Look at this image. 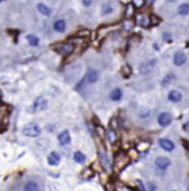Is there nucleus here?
<instances>
[{"label":"nucleus","mask_w":189,"mask_h":191,"mask_svg":"<svg viewBox=\"0 0 189 191\" xmlns=\"http://www.w3.org/2000/svg\"><path fill=\"white\" fill-rule=\"evenodd\" d=\"M42 130L41 127L36 124H28L23 128V134L28 137H37L41 135Z\"/></svg>","instance_id":"f257e3e1"},{"label":"nucleus","mask_w":189,"mask_h":191,"mask_svg":"<svg viewBox=\"0 0 189 191\" xmlns=\"http://www.w3.org/2000/svg\"><path fill=\"white\" fill-rule=\"evenodd\" d=\"M155 64H157V60L155 59L151 60V61H148V62H144V63H142V64L139 66L140 73L141 74H149L151 71L154 69Z\"/></svg>","instance_id":"f03ea898"},{"label":"nucleus","mask_w":189,"mask_h":191,"mask_svg":"<svg viewBox=\"0 0 189 191\" xmlns=\"http://www.w3.org/2000/svg\"><path fill=\"white\" fill-rule=\"evenodd\" d=\"M46 108H47V101L44 98L39 97L35 99L30 110H32V111H39V110H44V109H46Z\"/></svg>","instance_id":"7ed1b4c3"},{"label":"nucleus","mask_w":189,"mask_h":191,"mask_svg":"<svg viewBox=\"0 0 189 191\" xmlns=\"http://www.w3.org/2000/svg\"><path fill=\"white\" fill-rule=\"evenodd\" d=\"M171 121H172L171 115L168 114V112H162V114H160V116L158 117V123H159L162 127L170 125Z\"/></svg>","instance_id":"20e7f679"},{"label":"nucleus","mask_w":189,"mask_h":191,"mask_svg":"<svg viewBox=\"0 0 189 191\" xmlns=\"http://www.w3.org/2000/svg\"><path fill=\"white\" fill-rule=\"evenodd\" d=\"M74 46L72 44H61L56 47V52H59L62 55H69L73 52Z\"/></svg>","instance_id":"39448f33"},{"label":"nucleus","mask_w":189,"mask_h":191,"mask_svg":"<svg viewBox=\"0 0 189 191\" xmlns=\"http://www.w3.org/2000/svg\"><path fill=\"white\" fill-rule=\"evenodd\" d=\"M98 76H99V74H98L97 71L94 70V69H89V70L87 71L85 80H86L87 83H94L98 80Z\"/></svg>","instance_id":"423d86ee"},{"label":"nucleus","mask_w":189,"mask_h":191,"mask_svg":"<svg viewBox=\"0 0 189 191\" xmlns=\"http://www.w3.org/2000/svg\"><path fill=\"white\" fill-rule=\"evenodd\" d=\"M159 144L161 148H163L167 152H172L174 150V144L170 139H167V138H161L159 141Z\"/></svg>","instance_id":"0eeeda50"},{"label":"nucleus","mask_w":189,"mask_h":191,"mask_svg":"<svg viewBox=\"0 0 189 191\" xmlns=\"http://www.w3.org/2000/svg\"><path fill=\"white\" fill-rule=\"evenodd\" d=\"M187 61V56L185 53L182 52H177V53L174 54L173 56V63L174 65H177V66H180V65L185 64Z\"/></svg>","instance_id":"6e6552de"},{"label":"nucleus","mask_w":189,"mask_h":191,"mask_svg":"<svg viewBox=\"0 0 189 191\" xmlns=\"http://www.w3.org/2000/svg\"><path fill=\"white\" fill-rule=\"evenodd\" d=\"M171 164V162L168 157H164V156H159L155 159V165L160 169H167L169 165Z\"/></svg>","instance_id":"1a4fd4ad"},{"label":"nucleus","mask_w":189,"mask_h":191,"mask_svg":"<svg viewBox=\"0 0 189 191\" xmlns=\"http://www.w3.org/2000/svg\"><path fill=\"white\" fill-rule=\"evenodd\" d=\"M58 139H59V143L61 145H68L71 142V136L68 130H63L61 134H59Z\"/></svg>","instance_id":"9d476101"},{"label":"nucleus","mask_w":189,"mask_h":191,"mask_svg":"<svg viewBox=\"0 0 189 191\" xmlns=\"http://www.w3.org/2000/svg\"><path fill=\"white\" fill-rule=\"evenodd\" d=\"M47 162L50 165H58L60 163V155L56 152H52L47 156Z\"/></svg>","instance_id":"9b49d317"},{"label":"nucleus","mask_w":189,"mask_h":191,"mask_svg":"<svg viewBox=\"0 0 189 191\" xmlns=\"http://www.w3.org/2000/svg\"><path fill=\"white\" fill-rule=\"evenodd\" d=\"M168 98L170 101H172V102H179V101L182 99V94L179 91H177V90H172V91H170V93H169Z\"/></svg>","instance_id":"f8f14e48"},{"label":"nucleus","mask_w":189,"mask_h":191,"mask_svg":"<svg viewBox=\"0 0 189 191\" xmlns=\"http://www.w3.org/2000/svg\"><path fill=\"white\" fill-rule=\"evenodd\" d=\"M122 96H123V92H122V90L119 88L113 89V91L110 92V94H109L110 99H112L113 101H118V100H121Z\"/></svg>","instance_id":"ddd939ff"},{"label":"nucleus","mask_w":189,"mask_h":191,"mask_svg":"<svg viewBox=\"0 0 189 191\" xmlns=\"http://www.w3.org/2000/svg\"><path fill=\"white\" fill-rule=\"evenodd\" d=\"M54 30L59 33H63L65 30V21L63 19H59L54 23Z\"/></svg>","instance_id":"4468645a"},{"label":"nucleus","mask_w":189,"mask_h":191,"mask_svg":"<svg viewBox=\"0 0 189 191\" xmlns=\"http://www.w3.org/2000/svg\"><path fill=\"white\" fill-rule=\"evenodd\" d=\"M23 191H39V185L34 181H30L24 185Z\"/></svg>","instance_id":"2eb2a0df"},{"label":"nucleus","mask_w":189,"mask_h":191,"mask_svg":"<svg viewBox=\"0 0 189 191\" xmlns=\"http://www.w3.org/2000/svg\"><path fill=\"white\" fill-rule=\"evenodd\" d=\"M178 14L181 16H186L189 14V3H182L178 7Z\"/></svg>","instance_id":"dca6fc26"},{"label":"nucleus","mask_w":189,"mask_h":191,"mask_svg":"<svg viewBox=\"0 0 189 191\" xmlns=\"http://www.w3.org/2000/svg\"><path fill=\"white\" fill-rule=\"evenodd\" d=\"M37 9H39V11L41 12V14H43V15H45V16L51 15V9L47 6H45L44 3H39V5H37Z\"/></svg>","instance_id":"f3484780"},{"label":"nucleus","mask_w":189,"mask_h":191,"mask_svg":"<svg viewBox=\"0 0 189 191\" xmlns=\"http://www.w3.org/2000/svg\"><path fill=\"white\" fill-rule=\"evenodd\" d=\"M73 159H74V161L77 162V163H83V162H85V160H86V156H85V154H83V153L77 151V152L73 154Z\"/></svg>","instance_id":"a211bd4d"},{"label":"nucleus","mask_w":189,"mask_h":191,"mask_svg":"<svg viewBox=\"0 0 189 191\" xmlns=\"http://www.w3.org/2000/svg\"><path fill=\"white\" fill-rule=\"evenodd\" d=\"M27 41H28V43H30L32 46H36V45H39V37H36L35 35H32V34H30V35H27Z\"/></svg>","instance_id":"6ab92c4d"},{"label":"nucleus","mask_w":189,"mask_h":191,"mask_svg":"<svg viewBox=\"0 0 189 191\" xmlns=\"http://www.w3.org/2000/svg\"><path fill=\"white\" fill-rule=\"evenodd\" d=\"M139 24L143 27L150 26V18L145 17V16H140L139 17Z\"/></svg>","instance_id":"aec40b11"},{"label":"nucleus","mask_w":189,"mask_h":191,"mask_svg":"<svg viewBox=\"0 0 189 191\" xmlns=\"http://www.w3.org/2000/svg\"><path fill=\"white\" fill-rule=\"evenodd\" d=\"M107 137H108V141L110 143H115L116 139H117V135H116V132L114 130H110L107 132Z\"/></svg>","instance_id":"412c9836"},{"label":"nucleus","mask_w":189,"mask_h":191,"mask_svg":"<svg viewBox=\"0 0 189 191\" xmlns=\"http://www.w3.org/2000/svg\"><path fill=\"white\" fill-rule=\"evenodd\" d=\"M150 114H151L150 109L146 108V107H142V108L140 109V111H139V116H140L141 118H146V117H149V116H150Z\"/></svg>","instance_id":"4be33fe9"},{"label":"nucleus","mask_w":189,"mask_h":191,"mask_svg":"<svg viewBox=\"0 0 189 191\" xmlns=\"http://www.w3.org/2000/svg\"><path fill=\"white\" fill-rule=\"evenodd\" d=\"M174 79H176V76H174V74H168V75L165 76L164 79L162 80V83H161V84H162L163 87H165V85H168L169 83H171Z\"/></svg>","instance_id":"5701e85b"},{"label":"nucleus","mask_w":189,"mask_h":191,"mask_svg":"<svg viewBox=\"0 0 189 191\" xmlns=\"http://www.w3.org/2000/svg\"><path fill=\"white\" fill-rule=\"evenodd\" d=\"M122 74H123L124 78H128V76L132 74V69H131L128 65H125V66H123V69H122Z\"/></svg>","instance_id":"b1692460"},{"label":"nucleus","mask_w":189,"mask_h":191,"mask_svg":"<svg viewBox=\"0 0 189 191\" xmlns=\"http://www.w3.org/2000/svg\"><path fill=\"white\" fill-rule=\"evenodd\" d=\"M101 163H103V165L105 166V169H106L107 171L109 170V166H110L109 162H108V159H107V156L105 155V154H103V153H101Z\"/></svg>","instance_id":"393cba45"},{"label":"nucleus","mask_w":189,"mask_h":191,"mask_svg":"<svg viewBox=\"0 0 189 191\" xmlns=\"http://www.w3.org/2000/svg\"><path fill=\"white\" fill-rule=\"evenodd\" d=\"M113 11V8L109 3H104L103 5V14L104 15H108Z\"/></svg>","instance_id":"a878e982"},{"label":"nucleus","mask_w":189,"mask_h":191,"mask_svg":"<svg viewBox=\"0 0 189 191\" xmlns=\"http://www.w3.org/2000/svg\"><path fill=\"white\" fill-rule=\"evenodd\" d=\"M133 14H134V6L133 5H128V6H127V9H126V17L127 18L132 17Z\"/></svg>","instance_id":"bb28decb"},{"label":"nucleus","mask_w":189,"mask_h":191,"mask_svg":"<svg viewBox=\"0 0 189 191\" xmlns=\"http://www.w3.org/2000/svg\"><path fill=\"white\" fill-rule=\"evenodd\" d=\"M132 1H133V6L136 8H141L145 2V0H132Z\"/></svg>","instance_id":"cd10ccee"},{"label":"nucleus","mask_w":189,"mask_h":191,"mask_svg":"<svg viewBox=\"0 0 189 191\" xmlns=\"http://www.w3.org/2000/svg\"><path fill=\"white\" fill-rule=\"evenodd\" d=\"M96 133H97L98 135L100 136V137H103L104 135H105V130H104V127H101V126H96Z\"/></svg>","instance_id":"c85d7f7f"},{"label":"nucleus","mask_w":189,"mask_h":191,"mask_svg":"<svg viewBox=\"0 0 189 191\" xmlns=\"http://www.w3.org/2000/svg\"><path fill=\"white\" fill-rule=\"evenodd\" d=\"M149 146H150V144H149V143H146V142H143L142 144H140V145H139V147H137V150H139V151H145V150H146V148H148Z\"/></svg>","instance_id":"c756f323"},{"label":"nucleus","mask_w":189,"mask_h":191,"mask_svg":"<svg viewBox=\"0 0 189 191\" xmlns=\"http://www.w3.org/2000/svg\"><path fill=\"white\" fill-rule=\"evenodd\" d=\"M159 23V18H157L155 16H151L150 17V25H157Z\"/></svg>","instance_id":"7c9ffc66"},{"label":"nucleus","mask_w":189,"mask_h":191,"mask_svg":"<svg viewBox=\"0 0 189 191\" xmlns=\"http://www.w3.org/2000/svg\"><path fill=\"white\" fill-rule=\"evenodd\" d=\"M89 35H90V32H89V30H81V32L78 33V36H89Z\"/></svg>","instance_id":"2f4dec72"},{"label":"nucleus","mask_w":189,"mask_h":191,"mask_svg":"<svg viewBox=\"0 0 189 191\" xmlns=\"http://www.w3.org/2000/svg\"><path fill=\"white\" fill-rule=\"evenodd\" d=\"M163 39H164V41H168V42H170L171 41V36H170V34H167V33H164V34H163Z\"/></svg>","instance_id":"473e14b6"},{"label":"nucleus","mask_w":189,"mask_h":191,"mask_svg":"<svg viewBox=\"0 0 189 191\" xmlns=\"http://www.w3.org/2000/svg\"><path fill=\"white\" fill-rule=\"evenodd\" d=\"M182 130H185V132L189 133V121H187L186 124H183V126H182Z\"/></svg>","instance_id":"72a5a7b5"},{"label":"nucleus","mask_w":189,"mask_h":191,"mask_svg":"<svg viewBox=\"0 0 189 191\" xmlns=\"http://www.w3.org/2000/svg\"><path fill=\"white\" fill-rule=\"evenodd\" d=\"M82 2H83V5H85V6H90V5H91V2H92V0H82Z\"/></svg>","instance_id":"f704fd0d"},{"label":"nucleus","mask_w":189,"mask_h":191,"mask_svg":"<svg viewBox=\"0 0 189 191\" xmlns=\"http://www.w3.org/2000/svg\"><path fill=\"white\" fill-rule=\"evenodd\" d=\"M170 1H171V2H173V1H176V0H170Z\"/></svg>","instance_id":"c9c22d12"},{"label":"nucleus","mask_w":189,"mask_h":191,"mask_svg":"<svg viewBox=\"0 0 189 191\" xmlns=\"http://www.w3.org/2000/svg\"><path fill=\"white\" fill-rule=\"evenodd\" d=\"M2 1H5V0H0V2H2Z\"/></svg>","instance_id":"e433bc0d"},{"label":"nucleus","mask_w":189,"mask_h":191,"mask_svg":"<svg viewBox=\"0 0 189 191\" xmlns=\"http://www.w3.org/2000/svg\"><path fill=\"white\" fill-rule=\"evenodd\" d=\"M186 191H189V187H188V188H187V190Z\"/></svg>","instance_id":"4c0bfd02"}]
</instances>
